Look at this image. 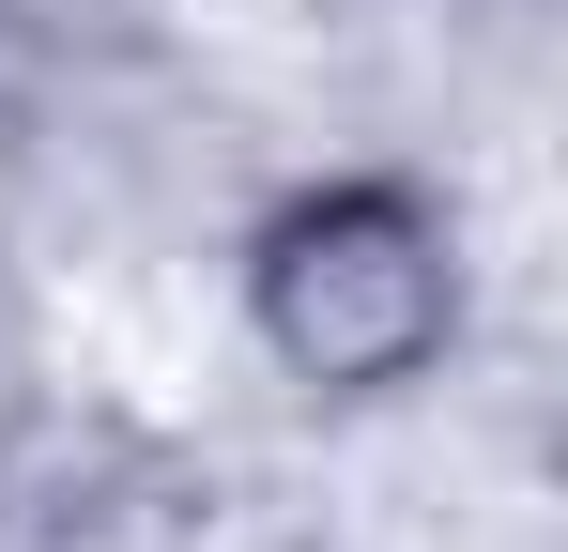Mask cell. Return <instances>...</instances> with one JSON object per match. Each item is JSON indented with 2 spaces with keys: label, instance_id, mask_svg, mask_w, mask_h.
I'll use <instances>...</instances> for the list:
<instances>
[{
  "label": "cell",
  "instance_id": "1",
  "mask_svg": "<svg viewBox=\"0 0 568 552\" xmlns=\"http://www.w3.org/2000/svg\"><path fill=\"white\" fill-rule=\"evenodd\" d=\"M277 338L307 368H338V384H369V368H399L415 338H430V262H415V231L399 215H307L277 246Z\"/></svg>",
  "mask_w": 568,
  "mask_h": 552
}]
</instances>
